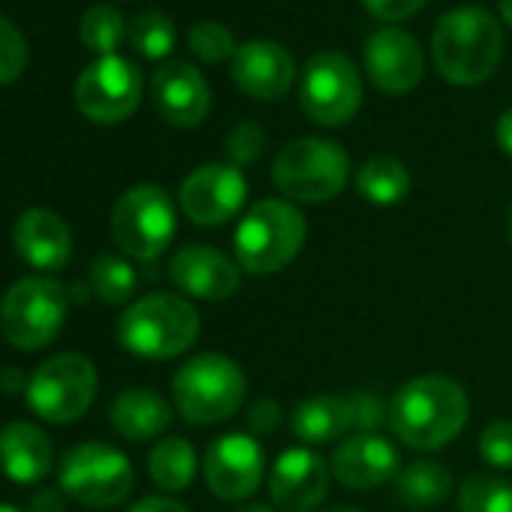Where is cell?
Wrapping results in <instances>:
<instances>
[{"mask_svg":"<svg viewBox=\"0 0 512 512\" xmlns=\"http://www.w3.org/2000/svg\"><path fill=\"white\" fill-rule=\"evenodd\" d=\"M323 512H362V509H356V506H329Z\"/></svg>","mask_w":512,"mask_h":512,"instance_id":"ee69618b","label":"cell"},{"mask_svg":"<svg viewBox=\"0 0 512 512\" xmlns=\"http://www.w3.org/2000/svg\"><path fill=\"white\" fill-rule=\"evenodd\" d=\"M196 308L169 293H154L133 302L118 320V341L142 359H172L187 353L199 338Z\"/></svg>","mask_w":512,"mask_h":512,"instance_id":"277c9868","label":"cell"},{"mask_svg":"<svg viewBox=\"0 0 512 512\" xmlns=\"http://www.w3.org/2000/svg\"><path fill=\"white\" fill-rule=\"evenodd\" d=\"M247 395L244 371L220 353H199L172 377L178 413L193 425H214L238 413Z\"/></svg>","mask_w":512,"mask_h":512,"instance_id":"5b68a950","label":"cell"},{"mask_svg":"<svg viewBox=\"0 0 512 512\" xmlns=\"http://www.w3.org/2000/svg\"><path fill=\"white\" fill-rule=\"evenodd\" d=\"M190 40V52L205 61V64H223V61H232V55L238 52L235 46V37L229 28L217 25V22H199L190 28L187 34Z\"/></svg>","mask_w":512,"mask_h":512,"instance_id":"1f68e13d","label":"cell"},{"mask_svg":"<svg viewBox=\"0 0 512 512\" xmlns=\"http://www.w3.org/2000/svg\"><path fill=\"white\" fill-rule=\"evenodd\" d=\"M109 419H112L115 431H118L124 440L145 443V440L160 437V434L169 428V422H172V407H169L154 389L133 386V389H124V392L115 398Z\"/></svg>","mask_w":512,"mask_h":512,"instance_id":"cb8c5ba5","label":"cell"},{"mask_svg":"<svg viewBox=\"0 0 512 512\" xmlns=\"http://www.w3.org/2000/svg\"><path fill=\"white\" fill-rule=\"evenodd\" d=\"M0 512H22V509H16V506H10V503H0Z\"/></svg>","mask_w":512,"mask_h":512,"instance_id":"bcb514c9","label":"cell"},{"mask_svg":"<svg viewBox=\"0 0 512 512\" xmlns=\"http://www.w3.org/2000/svg\"><path fill=\"white\" fill-rule=\"evenodd\" d=\"M272 178L293 202H329L350 178V157L329 139H296L278 151Z\"/></svg>","mask_w":512,"mask_h":512,"instance_id":"52a82bcc","label":"cell"},{"mask_svg":"<svg viewBox=\"0 0 512 512\" xmlns=\"http://www.w3.org/2000/svg\"><path fill=\"white\" fill-rule=\"evenodd\" d=\"M479 455L500 470H512V422H491L479 434Z\"/></svg>","mask_w":512,"mask_h":512,"instance_id":"e575fe53","label":"cell"},{"mask_svg":"<svg viewBox=\"0 0 512 512\" xmlns=\"http://www.w3.org/2000/svg\"><path fill=\"white\" fill-rule=\"evenodd\" d=\"M458 512H512V485L494 473H473L458 488Z\"/></svg>","mask_w":512,"mask_h":512,"instance_id":"f1b7e54d","label":"cell"},{"mask_svg":"<svg viewBox=\"0 0 512 512\" xmlns=\"http://www.w3.org/2000/svg\"><path fill=\"white\" fill-rule=\"evenodd\" d=\"M0 383H4V389H7V392L28 389V383H22V374H19V371H7L4 377H0Z\"/></svg>","mask_w":512,"mask_h":512,"instance_id":"60d3db41","label":"cell"},{"mask_svg":"<svg viewBox=\"0 0 512 512\" xmlns=\"http://www.w3.org/2000/svg\"><path fill=\"white\" fill-rule=\"evenodd\" d=\"M500 16H503V22L512 28V0H500Z\"/></svg>","mask_w":512,"mask_h":512,"instance_id":"7bdbcfd3","label":"cell"},{"mask_svg":"<svg viewBox=\"0 0 512 512\" xmlns=\"http://www.w3.org/2000/svg\"><path fill=\"white\" fill-rule=\"evenodd\" d=\"M247 199V178L232 163H208L190 172L181 184V211L196 226H220L232 220Z\"/></svg>","mask_w":512,"mask_h":512,"instance_id":"9a60e30c","label":"cell"},{"mask_svg":"<svg viewBox=\"0 0 512 512\" xmlns=\"http://www.w3.org/2000/svg\"><path fill=\"white\" fill-rule=\"evenodd\" d=\"M356 190L374 205H398L410 193V172L398 157L377 154L356 172Z\"/></svg>","mask_w":512,"mask_h":512,"instance_id":"d4e9b609","label":"cell"},{"mask_svg":"<svg viewBox=\"0 0 512 512\" xmlns=\"http://www.w3.org/2000/svg\"><path fill=\"white\" fill-rule=\"evenodd\" d=\"M365 10L383 22H404L410 16H416L428 0H362Z\"/></svg>","mask_w":512,"mask_h":512,"instance_id":"d590c367","label":"cell"},{"mask_svg":"<svg viewBox=\"0 0 512 512\" xmlns=\"http://www.w3.org/2000/svg\"><path fill=\"white\" fill-rule=\"evenodd\" d=\"M148 473L163 491H184L196 476V449L184 437H163L151 449Z\"/></svg>","mask_w":512,"mask_h":512,"instance_id":"484cf974","label":"cell"},{"mask_svg":"<svg viewBox=\"0 0 512 512\" xmlns=\"http://www.w3.org/2000/svg\"><path fill=\"white\" fill-rule=\"evenodd\" d=\"M91 290L106 305H124L136 293V272L121 256L103 253L91 266Z\"/></svg>","mask_w":512,"mask_h":512,"instance_id":"f546056e","label":"cell"},{"mask_svg":"<svg viewBox=\"0 0 512 512\" xmlns=\"http://www.w3.org/2000/svg\"><path fill=\"white\" fill-rule=\"evenodd\" d=\"M401 455L377 431H356L332 452V473L347 488H377L398 476Z\"/></svg>","mask_w":512,"mask_h":512,"instance_id":"44dd1931","label":"cell"},{"mask_svg":"<svg viewBox=\"0 0 512 512\" xmlns=\"http://www.w3.org/2000/svg\"><path fill=\"white\" fill-rule=\"evenodd\" d=\"M431 55L449 85L473 88L494 76L503 58V31L488 10L455 7L434 25Z\"/></svg>","mask_w":512,"mask_h":512,"instance_id":"7a4b0ae2","label":"cell"},{"mask_svg":"<svg viewBox=\"0 0 512 512\" xmlns=\"http://www.w3.org/2000/svg\"><path fill=\"white\" fill-rule=\"evenodd\" d=\"M151 100L172 127H196L211 109V91L193 64L169 61L151 79Z\"/></svg>","mask_w":512,"mask_h":512,"instance_id":"ffe728a7","label":"cell"},{"mask_svg":"<svg viewBox=\"0 0 512 512\" xmlns=\"http://www.w3.org/2000/svg\"><path fill=\"white\" fill-rule=\"evenodd\" d=\"M365 70L377 91L401 97L422 82L425 55L413 34L401 28H383L365 43Z\"/></svg>","mask_w":512,"mask_h":512,"instance_id":"2e32d148","label":"cell"},{"mask_svg":"<svg viewBox=\"0 0 512 512\" xmlns=\"http://www.w3.org/2000/svg\"><path fill=\"white\" fill-rule=\"evenodd\" d=\"M452 491V473L437 461H413L398 473V494L407 506H431Z\"/></svg>","mask_w":512,"mask_h":512,"instance_id":"4316f807","label":"cell"},{"mask_svg":"<svg viewBox=\"0 0 512 512\" xmlns=\"http://www.w3.org/2000/svg\"><path fill=\"white\" fill-rule=\"evenodd\" d=\"M142 100V73L118 55L97 58L76 82V106L97 124L127 121Z\"/></svg>","mask_w":512,"mask_h":512,"instance_id":"7c38bea8","label":"cell"},{"mask_svg":"<svg viewBox=\"0 0 512 512\" xmlns=\"http://www.w3.org/2000/svg\"><path fill=\"white\" fill-rule=\"evenodd\" d=\"M235 512H275V509L266 506V503H247V506H238Z\"/></svg>","mask_w":512,"mask_h":512,"instance_id":"b9f144b4","label":"cell"},{"mask_svg":"<svg viewBox=\"0 0 512 512\" xmlns=\"http://www.w3.org/2000/svg\"><path fill=\"white\" fill-rule=\"evenodd\" d=\"M28 407L55 425L76 422L88 413L97 398V371L94 362L79 353H61L43 362L25 389Z\"/></svg>","mask_w":512,"mask_h":512,"instance_id":"9c48e42d","label":"cell"},{"mask_svg":"<svg viewBox=\"0 0 512 512\" xmlns=\"http://www.w3.org/2000/svg\"><path fill=\"white\" fill-rule=\"evenodd\" d=\"M28 67V43L22 31L0 16V85L16 82Z\"/></svg>","mask_w":512,"mask_h":512,"instance_id":"d6a6232c","label":"cell"},{"mask_svg":"<svg viewBox=\"0 0 512 512\" xmlns=\"http://www.w3.org/2000/svg\"><path fill=\"white\" fill-rule=\"evenodd\" d=\"M269 494L281 512H311L329 494V467L308 446H293L278 455L269 473Z\"/></svg>","mask_w":512,"mask_h":512,"instance_id":"e0dca14e","label":"cell"},{"mask_svg":"<svg viewBox=\"0 0 512 512\" xmlns=\"http://www.w3.org/2000/svg\"><path fill=\"white\" fill-rule=\"evenodd\" d=\"M130 512H190V509L169 497H142Z\"/></svg>","mask_w":512,"mask_h":512,"instance_id":"74e56055","label":"cell"},{"mask_svg":"<svg viewBox=\"0 0 512 512\" xmlns=\"http://www.w3.org/2000/svg\"><path fill=\"white\" fill-rule=\"evenodd\" d=\"M34 512H64V506L55 491H43L40 497H34Z\"/></svg>","mask_w":512,"mask_h":512,"instance_id":"ab89813d","label":"cell"},{"mask_svg":"<svg viewBox=\"0 0 512 512\" xmlns=\"http://www.w3.org/2000/svg\"><path fill=\"white\" fill-rule=\"evenodd\" d=\"M305 235L308 223L293 202L263 199L238 220L235 260L247 275H275L296 260Z\"/></svg>","mask_w":512,"mask_h":512,"instance_id":"3957f363","label":"cell"},{"mask_svg":"<svg viewBox=\"0 0 512 512\" xmlns=\"http://www.w3.org/2000/svg\"><path fill=\"white\" fill-rule=\"evenodd\" d=\"M55 452L49 437L31 422H10L0 428V470L19 485H34L52 470Z\"/></svg>","mask_w":512,"mask_h":512,"instance_id":"603a6c76","label":"cell"},{"mask_svg":"<svg viewBox=\"0 0 512 512\" xmlns=\"http://www.w3.org/2000/svg\"><path fill=\"white\" fill-rule=\"evenodd\" d=\"M506 238L512 244V205H509V214H506Z\"/></svg>","mask_w":512,"mask_h":512,"instance_id":"f6af8a7d","label":"cell"},{"mask_svg":"<svg viewBox=\"0 0 512 512\" xmlns=\"http://www.w3.org/2000/svg\"><path fill=\"white\" fill-rule=\"evenodd\" d=\"M497 145L503 148V154L512 157V109H506L497 121Z\"/></svg>","mask_w":512,"mask_h":512,"instance_id":"f35d334b","label":"cell"},{"mask_svg":"<svg viewBox=\"0 0 512 512\" xmlns=\"http://www.w3.org/2000/svg\"><path fill=\"white\" fill-rule=\"evenodd\" d=\"M470 416L464 389L440 374H425L404 383L389 401L392 434L413 449H440L461 434Z\"/></svg>","mask_w":512,"mask_h":512,"instance_id":"6da1fadb","label":"cell"},{"mask_svg":"<svg viewBox=\"0 0 512 512\" xmlns=\"http://www.w3.org/2000/svg\"><path fill=\"white\" fill-rule=\"evenodd\" d=\"M67 323V290L52 278H22L0 302V332L19 350L49 347Z\"/></svg>","mask_w":512,"mask_h":512,"instance_id":"8992f818","label":"cell"},{"mask_svg":"<svg viewBox=\"0 0 512 512\" xmlns=\"http://www.w3.org/2000/svg\"><path fill=\"white\" fill-rule=\"evenodd\" d=\"M266 476V452L250 434H223L205 452V482L220 500H244Z\"/></svg>","mask_w":512,"mask_h":512,"instance_id":"5bb4252c","label":"cell"},{"mask_svg":"<svg viewBox=\"0 0 512 512\" xmlns=\"http://www.w3.org/2000/svg\"><path fill=\"white\" fill-rule=\"evenodd\" d=\"M79 37L85 49L106 58V55H115V49L124 43L127 25L115 7H91L79 22Z\"/></svg>","mask_w":512,"mask_h":512,"instance_id":"4dcf8cb0","label":"cell"},{"mask_svg":"<svg viewBox=\"0 0 512 512\" xmlns=\"http://www.w3.org/2000/svg\"><path fill=\"white\" fill-rule=\"evenodd\" d=\"M232 82L253 100H278L293 88L296 61L272 40H250L229 61Z\"/></svg>","mask_w":512,"mask_h":512,"instance_id":"d6986e66","label":"cell"},{"mask_svg":"<svg viewBox=\"0 0 512 512\" xmlns=\"http://www.w3.org/2000/svg\"><path fill=\"white\" fill-rule=\"evenodd\" d=\"M13 247L31 269L61 272L73 256V235L61 214L28 208L13 226Z\"/></svg>","mask_w":512,"mask_h":512,"instance_id":"7402d4cb","label":"cell"},{"mask_svg":"<svg viewBox=\"0 0 512 512\" xmlns=\"http://www.w3.org/2000/svg\"><path fill=\"white\" fill-rule=\"evenodd\" d=\"M380 422H389V407L377 395H317L302 401L293 410L290 428L302 443H329L347 431H374Z\"/></svg>","mask_w":512,"mask_h":512,"instance_id":"4fadbf2b","label":"cell"},{"mask_svg":"<svg viewBox=\"0 0 512 512\" xmlns=\"http://www.w3.org/2000/svg\"><path fill=\"white\" fill-rule=\"evenodd\" d=\"M127 43L148 61H163L175 49V25L160 10H142L127 25Z\"/></svg>","mask_w":512,"mask_h":512,"instance_id":"83f0119b","label":"cell"},{"mask_svg":"<svg viewBox=\"0 0 512 512\" xmlns=\"http://www.w3.org/2000/svg\"><path fill=\"white\" fill-rule=\"evenodd\" d=\"M299 103L323 127H344L362 106V76L341 52H320L305 64Z\"/></svg>","mask_w":512,"mask_h":512,"instance_id":"8fae6325","label":"cell"},{"mask_svg":"<svg viewBox=\"0 0 512 512\" xmlns=\"http://www.w3.org/2000/svg\"><path fill=\"white\" fill-rule=\"evenodd\" d=\"M61 491L91 509H109L127 500L136 473L124 452L106 443H82L70 449L58 470Z\"/></svg>","mask_w":512,"mask_h":512,"instance_id":"30bf717a","label":"cell"},{"mask_svg":"<svg viewBox=\"0 0 512 512\" xmlns=\"http://www.w3.org/2000/svg\"><path fill=\"white\" fill-rule=\"evenodd\" d=\"M263 148H266V133L256 121H241L226 139V154L232 166H250L253 160H260Z\"/></svg>","mask_w":512,"mask_h":512,"instance_id":"836d02e7","label":"cell"},{"mask_svg":"<svg viewBox=\"0 0 512 512\" xmlns=\"http://www.w3.org/2000/svg\"><path fill=\"white\" fill-rule=\"evenodd\" d=\"M172 284L205 302H223L241 287V266L208 244H184L169 263Z\"/></svg>","mask_w":512,"mask_h":512,"instance_id":"ac0fdd59","label":"cell"},{"mask_svg":"<svg viewBox=\"0 0 512 512\" xmlns=\"http://www.w3.org/2000/svg\"><path fill=\"white\" fill-rule=\"evenodd\" d=\"M278 422H281V407L275 401H260L247 413V428L253 434H269L278 428Z\"/></svg>","mask_w":512,"mask_h":512,"instance_id":"8d00e7d4","label":"cell"},{"mask_svg":"<svg viewBox=\"0 0 512 512\" xmlns=\"http://www.w3.org/2000/svg\"><path fill=\"white\" fill-rule=\"evenodd\" d=\"M178 226V214L172 196L157 184H136L118 196L112 208V238L115 244L133 256V260L151 263L172 244Z\"/></svg>","mask_w":512,"mask_h":512,"instance_id":"ba28073f","label":"cell"}]
</instances>
